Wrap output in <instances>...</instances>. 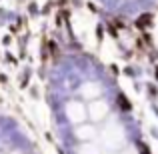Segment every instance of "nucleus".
<instances>
[{
    "label": "nucleus",
    "instance_id": "obj_1",
    "mask_svg": "<svg viewBox=\"0 0 158 154\" xmlns=\"http://www.w3.org/2000/svg\"><path fill=\"white\" fill-rule=\"evenodd\" d=\"M0 154H28L20 144L10 140H0Z\"/></svg>",
    "mask_w": 158,
    "mask_h": 154
}]
</instances>
